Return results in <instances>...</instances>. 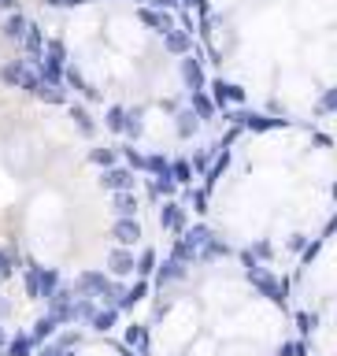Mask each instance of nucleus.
<instances>
[{
  "label": "nucleus",
  "instance_id": "obj_1",
  "mask_svg": "<svg viewBox=\"0 0 337 356\" xmlns=\"http://www.w3.org/2000/svg\"><path fill=\"white\" fill-rule=\"evenodd\" d=\"M23 34H26V19H23V15H12V19H8V23H4V37L19 41Z\"/></svg>",
  "mask_w": 337,
  "mask_h": 356
},
{
  "label": "nucleus",
  "instance_id": "obj_2",
  "mask_svg": "<svg viewBox=\"0 0 337 356\" xmlns=\"http://www.w3.org/2000/svg\"><path fill=\"white\" fill-rule=\"evenodd\" d=\"M89 160H93V164H101V167H112L115 164V153H112V149H93Z\"/></svg>",
  "mask_w": 337,
  "mask_h": 356
},
{
  "label": "nucleus",
  "instance_id": "obj_3",
  "mask_svg": "<svg viewBox=\"0 0 337 356\" xmlns=\"http://www.w3.org/2000/svg\"><path fill=\"white\" fill-rule=\"evenodd\" d=\"M104 186H112V189L130 186V175H126V171H107V175H104Z\"/></svg>",
  "mask_w": 337,
  "mask_h": 356
},
{
  "label": "nucleus",
  "instance_id": "obj_4",
  "mask_svg": "<svg viewBox=\"0 0 337 356\" xmlns=\"http://www.w3.org/2000/svg\"><path fill=\"white\" fill-rule=\"evenodd\" d=\"M23 41H26V49H30V52H37V49H41V30H37V26H26Z\"/></svg>",
  "mask_w": 337,
  "mask_h": 356
},
{
  "label": "nucleus",
  "instance_id": "obj_5",
  "mask_svg": "<svg viewBox=\"0 0 337 356\" xmlns=\"http://www.w3.org/2000/svg\"><path fill=\"white\" fill-rule=\"evenodd\" d=\"M74 123H78L82 134H93V123H89V115H85L82 108H74Z\"/></svg>",
  "mask_w": 337,
  "mask_h": 356
},
{
  "label": "nucleus",
  "instance_id": "obj_6",
  "mask_svg": "<svg viewBox=\"0 0 337 356\" xmlns=\"http://www.w3.org/2000/svg\"><path fill=\"white\" fill-rule=\"evenodd\" d=\"M115 234H119V237H123V241H134V234H137V226H134V223H119V226H115Z\"/></svg>",
  "mask_w": 337,
  "mask_h": 356
},
{
  "label": "nucleus",
  "instance_id": "obj_7",
  "mask_svg": "<svg viewBox=\"0 0 337 356\" xmlns=\"http://www.w3.org/2000/svg\"><path fill=\"white\" fill-rule=\"evenodd\" d=\"M186 78H189V85H200V71L197 67H186Z\"/></svg>",
  "mask_w": 337,
  "mask_h": 356
},
{
  "label": "nucleus",
  "instance_id": "obj_8",
  "mask_svg": "<svg viewBox=\"0 0 337 356\" xmlns=\"http://www.w3.org/2000/svg\"><path fill=\"white\" fill-rule=\"evenodd\" d=\"M49 4H56V8H74V4H82V0H49Z\"/></svg>",
  "mask_w": 337,
  "mask_h": 356
},
{
  "label": "nucleus",
  "instance_id": "obj_9",
  "mask_svg": "<svg viewBox=\"0 0 337 356\" xmlns=\"http://www.w3.org/2000/svg\"><path fill=\"white\" fill-rule=\"evenodd\" d=\"M0 275H8V256L0 253Z\"/></svg>",
  "mask_w": 337,
  "mask_h": 356
}]
</instances>
